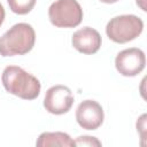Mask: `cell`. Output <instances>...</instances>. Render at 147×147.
Returning <instances> with one entry per match:
<instances>
[{
	"mask_svg": "<svg viewBox=\"0 0 147 147\" xmlns=\"http://www.w3.org/2000/svg\"><path fill=\"white\" fill-rule=\"evenodd\" d=\"M38 147H49V146H61V147H74L76 146L75 140L64 132H42L37 141Z\"/></svg>",
	"mask_w": 147,
	"mask_h": 147,
	"instance_id": "9c48e42d",
	"label": "cell"
},
{
	"mask_svg": "<svg viewBox=\"0 0 147 147\" xmlns=\"http://www.w3.org/2000/svg\"><path fill=\"white\" fill-rule=\"evenodd\" d=\"M142 30V20L132 14L115 16L106 25L107 37L117 44H125L134 40L141 34Z\"/></svg>",
	"mask_w": 147,
	"mask_h": 147,
	"instance_id": "3957f363",
	"label": "cell"
},
{
	"mask_svg": "<svg viewBox=\"0 0 147 147\" xmlns=\"http://www.w3.org/2000/svg\"><path fill=\"white\" fill-rule=\"evenodd\" d=\"M74 101V94L68 86L54 85L51 86L45 93L44 107L49 114L63 115L71 109Z\"/></svg>",
	"mask_w": 147,
	"mask_h": 147,
	"instance_id": "5b68a950",
	"label": "cell"
},
{
	"mask_svg": "<svg viewBox=\"0 0 147 147\" xmlns=\"http://www.w3.org/2000/svg\"><path fill=\"white\" fill-rule=\"evenodd\" d=\"M100 1L103 2V3H115V2H117L119 0H100Z\"/></svg>",
	"mask_w": 147,
	"mask_h": 147,
	"instance_id": "9a60e30c",
	"label": "cell"
},
{
	"mask_svg": "<svg viewBox=\"0 0 147 147\" xmlns=\"http://www.w3.org/2000/svg\"><path fill=\"white\" fill-rule=\"evenodd\" d=\"M76 146H101V141L98 140L95 137L91 136H80L76 140Z\"/></svg>",
	"mask_w": 147,
	"mask_h": 147,
	"instance_id": "8fae6325",
	"label": "cell"
},
{
	"mask_svg": "<svg viewBox=\"0 0 147 147\" xmlns=\"http://www.w3.org/2000/svg\"><path fill=\"white\" fill-rule=\"evenodd\" d=\"M83 15L77 0H55L48 8V18L56 28H75L82 23Z\"/></svg>",
	"mask_w": 147,
	"mask_h": 147,
	"instance_id": "277c9868",
	"label": "cell"
},
{
	"mask_svg": "<svg viewBox=\"0 0 147 147\" xmlns=\"http://www.w3.org/2000/svg\"><path fill=\"white\" fill-rule=\"evenodd\" d=\"M5 16H6L5 8H3V6L0 3V26L2 25V23H3V21H5Z\"/></svg>",
	"mask_w": 147,
	"mask_h": 147,
	"instance_id": "4fadbf2b",
	"label": "cell"
},
{
	"mask_svg": "<svg viewBox=\"0 0 147 147\" xmlns=\"http://www.w3.org/2000/svg\"><path fill=\"white\" fill-rule=\"evenodd\" d=\"M34 42V29L28 23H16L0 37V55H24L33 48Z\"/></svg>",
	"mask_w": 147,
	"mask_h": 147,
	"instance_id": "7a4b0ae2",
	"label": "cell"
},
{
	"mask_svg": "<svg viewBox=\"0 0 147 147\" xmlns=\"http://www.w3.org/2000/svg\"><path fill=\"white\" fill-rule=\"evenodd\" d=\"M36 1L37 0H7L10 10L17 15L29 14L33 9Z\"/></svg>",
	"mask_w": 147,
	"mask_h": 147,
	"instance_id": "30bf717a",
	"label": "cell"
},
{
	"mask_svg": "<svg viewBox=\"0 0 147 147\" xmlns=\"http://www.w3.org/2000/svg\"><path fill=\"white\" fill-rule=\"evenodd\" d=\"M71 44L79 53L90 55L96 53L100 49L102 39L95 29L91 26H84L72 34Z\"/></svg>",
	"mask_w": 147,
	"mask_h": 147,
	"instance_id": "ba28073f",
	"label": "cell"
},
{
	"mask_svg": "<svg viewBox=\"0 0 147 147\" xmlns=\"http://www.w3.org/2000/svg\"><path fill=\"white\" fill-rule=\"evenodd\" d=\"M146 65L145 53L137 47L121 51L115 59L116 70L125 77H134L139 75Z\"/></svg>",
	"mask_w": 147,
	"mask_h": 147,
	"instance_id": "8992f818",
	"label": "cell"
},
{
	"mask_svg": "<svg viewBox=\"0 0 147 147\" xmlns=\"http://www.w3.org/2000/svg\"><path fill=\"white\" fill-rule=\"evenodd\" d=\"M105 119L101 105L95 100H84L76 109V121L78 125L85 130L99 129Z\"/></svg>",
	"mask_w": 147,
	"mask_h": 147,
	"instance_id": "52a82bcc",
	"label": "cell"
},
{
	"mask_svg": "<svg viewBox=\"0 0 147 147\" xmlns=\"http://www.w3.org/2000/svg\"><path fill=\"white\" fill-rule=\"evenodd\" d=\"M136 3H137V6L140 7L141 10L146 11V0H136Z\"/></svg>",
	"mask_w": 147,
	"mask_h": 147,
	"instance_id": "5bb4252c",
	"label": "cell"
},
{
	"mask_svg": "<svg viewBox=\"0 0 147 147\" xmlns=\"http://www.w3.org/2000/svg\"><path fill=\"white\" fill-rule=\"evenodd\" d=\"M145 118H146V115L144 114L137 121V131H140V136L142 139L145 137Z\"/></svg>",
	"mask_w": 147,
	"mask_h": 147,
	"instance_id": "7c38bea8",
	"label": "cell"
},
{
	"mask_svg": "<svg viewBox=\"0 0 147 147\" xmlns=\"http://www.w3.org/2000/svg\"><path fill=\"white\" fill-rule=\"evenodd\" d=\"M1 80L8 93L23 100H34L40 94L41 85L39 79L21 67H6L2 71Z\"/></svg>",
	"mask_w": 147,
	"mask_h": 147,
	"instance_id": "6da1fadb",
	"label": "cell"
}]
</instances>
